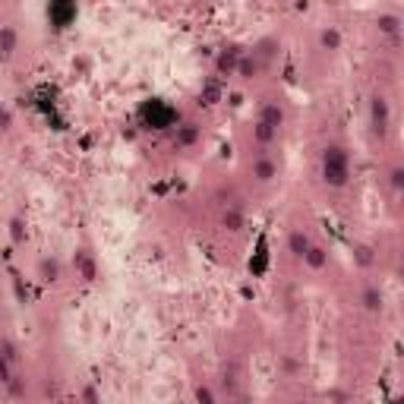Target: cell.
<instances>
[{
	"label": "cell",
	"mask_w": 404,
	"mask_h": 404,
	"mask_svg": "<svg viewBox=\"0 0 404 404\" xmlns=\"http://www.w3.org/2000/svg\"><path fill=\"white\" fill-rule=\"evenodd\" d=\"M54 7H57V19H60V23H66V16H70V0H57Z\"/></svg>",
	"instance_id": "obj_1"
}]
</instances>
